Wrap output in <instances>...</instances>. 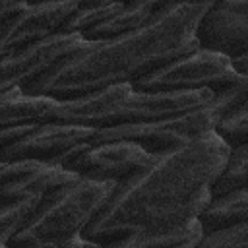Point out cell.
<instances>
[{
  "label": "cell",
  "mask_w": 248,
  "mask_h": 248,
  "mask_svg": "<svg viewBox=\"0 0 248 248\" xmlns=\"http://www.w3.org/2000/svg\"><path fill=\"white\" fill-rule=\"evenodd\" d=\"M229 153L225 138L209 130L155 155L143 170L116 184L81 236L95 246H114L132 231L157 232L200 217Z\"/></svg>",
  "instance_id": "6da1fadb"
},
{
  "label": "cell",
  "mask_w": 248,
  "mask_h": 248,
  "mask_svg": "<svg viewBox=\"0 0 248 248\" xmlns=\"http://www.w3.org/2000/svg\"><path fill=\"white\" fill-rule=\"evenodd\" d=\"M209 6L207 2H182L149 25L89 41L87 46L62 58L21 91L72 99L108 85L132 83L163 64L196 50V25Z\"/></svg>",
  "instance_id": "7a4b0ae2"
},
{
  "label": "cell",
  "mask_w": 248,
  "mask_h": 248,
  "mask_svg": "<svg viewBox=\"0 0 248 248\" xmlns=\"http://www.w3.org/2000/svg\"><path fill=\"white\" fill-rule=\"evenodd\" d=\"M118 182L79 180L43 196L31 219L17 231L6 246H95L81 236L95 213L108 200Z\"/></svg>",
  "instance_id": "3957f363"
},
{
  "label": "cell",
  "mask_w": 248,
  "mask_h": 248,
  "mask_svg": "<svg viewBox=\"0 0 248 248\" xmlns=\"http://www.w3.org/2000/svg\"><path fill=\"white\" fill-rule=\"evenodd\" d=\"M219 122H221V116H219L215 105L209 101L207 105H203L200 108L165 116V118L99 128V130H95L93 138L87 143L128 140V141L140 143L149 153L159 155V153L176 149L209 130H217Z\"/></svg>",
  "instance_id": "277c9868"
},
{
  "label": "cell",
  "mask_w": 248,
  "mask_h": 248,
  "mask_svg": "<svg viewBox=\"0 0 248 248\" xmlns=\"http://www.w3.org/2000/svg\"><path fill=\"white\" fill-rule=\"evenodd\" d=\"M240 76L242 74L236 72L231 58L198 46L196 50L163 64L147 76L138 78L132 81V87L145 93L186 89H211L217 93L234 85Z\"/></svg>",
  "instance_id": "5b68a950"
},
{
  "label": "cell",
  "mask_w": 248,
  "mask_h": 248,
  "mask_svg": "<svg viewBox=\"0 0 248 248\" xmlns=\"http://www.w3.org/2000/svg\"><path fill=\"white\" fill-rule=\"evenodd\" d=\"M153 157V153L136 141L114 140L103 143H79L52 163H58L85 178L122 182L143 170Z\"/></svg>",
  "instance_id": "8992f818"
},
{
  "label": "cell",
  "mask_w": 248,
  "mask_h": 248,
  "mask_svg": "<svg viewBox=\"0 0 248 248\" xmlns=\"http://www.w3.org/2000/svg\"><path fill=\"white\" fill-rule=\"evenodd\" d=\"M87 43L89 39H85L78 31H56L8 56H0L2 62L0 89L10 85H19L21 89H25L29 83L39 79L62 58L87 46Z\"/></svg>",
  "instance_id": "52a82bcc"
},
{
  "label": "cell",
  "mask_w": 248,
  "mask_h": 248,
  "mask_svg": "<svg viewBox=\"0 0 248 248\" xmlns=\"http://www.w3.org/2000/svg\"><path fill=\"white\" fill-rule=\"evenodd\" d=\"M81 0H41L31 2L16 17L2 21L0 56H8L62 29L66 19L79 8Z\"/></svg>",
  "instance_id": "ba28073f"
},
{
  "label": "cell",
  "mask_w": 248,
  "mask_h": 248,
  "mask_svg": "<svg viewBox=\"0 0 248 248\" xmlns=\"http://www.w3.org/2000/svg\"><path fill=\"white\" fill-rule=\"evenodd\" d=\"M0 203L21 196H45L52 190L68 186L81 176L58 163L39 159L0 161Z\"/></svg>",
  "instance_id": "9c48e42d"
},
{
  "label": "cell",
  "mask_w": 248,
  "mask_h": 248,
  "mask_svg": "<svg viewBox=\"0 0 248 248\" xmlns=\"http://www.w3.org/2000/svg\"><path fill=\"white\" fill-rule=\"evenodd\" d=\"M97 128L60 122H33L31 130L16 143L0 149V161L39 159L54 161L79 143H87Z\"/></svg>",
  "instance_id": "30bf717a"
},
{
  "label": "cell",
  "mask_w": 248,
  "mask_h": 248,
  "mask_svg": "<svg viewBox=\"0 0 248 248\" xmlns=\"http://www.w3.org/2000/svg\"><path fill=\"white\" fill-rule=\"evenodd\" d=\"M196 43L231 60L248 56V19L219 2L211 4L196 25Z\"/></svg>",
  "instance_id": "8fae6325"
},
{
  "label": "cell",
  "mask_w": 248,
  "mask_h": 248,
  "mask_svg": "<svg viewBox=\"0 0 248 248\" xmlns=\"http://www.w3.org/2000/svg\"><path fill=\"white\" fill-rule=\"evenodd\" d=\"M186 0H132L128 4H122V8L108 17L107 21L95 25L93 29L81 33L89 41H99V39H108L126 31L140 29L143 25H149L157 17H161L165 12L174 8L176 4H182Z\"/></svg>",
  "instance_id": "7c38bea8"
},
{
  "label": "cell",
  "mask_w": 248,
  "mask_h": 248,
  "mask_svg": "<svg viewBox=\"0 0 248 248\" xmlns=\"http://www.w3.org/2000/svg\"><path fill=\"white\" fill-rule=\"evenodd\" d=\"M205 229L200 221V217H192L186 223L157 231V232H145V231H132L124 238H120L114 246L116 248H145V246H170V248H194L203 238Z\"/></svg>",
  "instance_id": "4fadbf2b"
},
{
  "label": "cell",
  "mask_w": 248,
  "mask_h": 248,
  "mask_svg": "<svg viewBox=\"0 0 248 248\" xmlns=\"http://www.w3.org/2000/svg\"><path fill=\"white\" fill-rule=\"evenodd\" d=\"M205 232L248 221V186L211 196L209 203L200 215Z\"/></svg>",
  "instance_id": "5bb4252c"
},
{
  "label": "cell",
  "mask_w": 248,
  "mask_h": 248,
  "mask_svg": "<svg viewBox=\"0 0 248 248\" xmlns=\"http://www.w3.org/2000/svg\"><path fill=\"white\" fill-rule=\"evenodd\" d=\"M43 196L29 194L16 198L12 202L0 203V246H6L8 240L23 229V225L31 219L35 209L39 207Z\"/></svg>",
  "instance_id": "9a60e30c"
},
{
  "label": "cell",
  "mask_w": 248,
  "mask_h": 248,
  "mask_svg": "<svg viewBox=\"0 0 248 248\" xmlns=\"http://www.w3.org/2000/svg\"><path fill=\"white\" fill-rule=\"evenodd\" d=\"M240 186H248V141L231 145L229 159L217 180L209 186V190L211 196H217Z\"/></svg>",
  "instance_id": "2e32d148"
},
{
  "label": "cell",
  "mask_w": 248,
  "mask_h": 248,
  "mask_svg": "<svg viewBox=\"0 0 248 248\" xmlns=\"http://www.w3.org/2000/svg\"><path fill=\"white\" fill-rule=\"evenodd\" d=\"M83 2V0H81ZM122 8V4H97V6H87V4H79V8L66 19V23L62 25L60 31H78V33H85L89 29H93L95 25L107 21L108 17H112L118 10Z\"/></svg>",
  "instance_id": "e0dca14e"
},
{
  "label": "cell",
  "mask_w": 248,
  "mask_h": 248,
  "mask_svg": "<svg viewBox=\"0 0 248 248\" xmlns=\"http://www.w3.org/2000/svg\"><path fill=\"white\" fill-rule=\"evenodd\" d=\"M200 248H215V246H248V221L234 223L211 232H205L198 244Z\"/></svg>",
  "instance_id": "ac0fdd59"
},
{
  "label": "cell",
  "mask_w": 248,
  "mask_h": 248,
  "mask_svg": "<svg viewBox=\"0 0 248 248\" xmlns=\"http://www.w3.org/2000/svg\"><path fill=\"white\" fill-rule=\"evenodd\" d=\"M217 132L225 138V141L229 145H236L240 141H248V103L242 105L238 110L231 112L229 116H225L219 122Z\"/></svg>",
  "instance_id": "d6986e66"
},
{
  "label": "cell",
  "mask_w": 248,
  "mask_h": 248,
  "mask_svg": "<svg viewBox=\"0 0 248 248\" xmlns=\"http://www.w3.org/2000/svg\"><path fill=\"white\" fill-rule=\"evenodd\" d=\"M31 2L29 0H0V17L2 21H8L21 14Z\"/></svg>",
  "instance_id": "ffe728a7"
},
{
  "label": "cell",
  "mask_w": 248,
  "mask_h": 248,
  "mask_svg": "<svg viewBox=\"0 0 248 248\" xmlns=\"http://www.w3.org/2000/svg\"><path fill=\"white\" fill-rule=\"evenodd\" d=\"M219 4H223V6H227V8L234 10V12H238L240 16H244L248 19V0H221Z\"/></svg>",
  "instance_id": "44dd1931"
},
{
  "label": "cell",
  "mask_w": 248,
  "mask_h": 248,
  "mask_svg": "<svg viewBox=\"0 0 248 248\" xmlns=\"http://www.w3.org/2000/svg\"><path fill=\"white\" fill-rule=\"evenodd\" d=\"M232 66L236 68L238 74H248V56H242V58L232 60Z\"/></svg>",
  "instance_id": "7402d4cb"
},
{
  "label": "cell",
  "mask_w": 248,
  "mask_h": 248,
  "mask_svg": "<svg viewBox=\"0 0 248 248\" xmlns=\"http://www.w3.org/2000/svg\"><path fill=\"white\" fill-rule=\"evenodd\" d=\"M132 0H83L81 4H87V6H97V4H128Z\"/></svg>",
  "instance_id": "603a6c76"
},
{
  "label": "cell",
  "mask_w": 248,
  "mask_h": 248,
  "mask_svg": "<svg viewBox=\"0 0 248 248\" xmlns=\"http://www.w3.org/2000/svg\"><path fill=\"white\" fill-rule=\"evenodd\" d=\"M186 2H207V4H217L221 0H186Z\"/></svg>",
  "instance_id": "cb8c5ba5"
},
{
  "label": "cell",
  "mask_w": 248,
  "mask_h": 248,
  "mask_svg": "<svg viewBox=\"0 0 248 248\" xmlns=\"http://www.w3.org/2000/svg\"><path fill=\"white\" fill-rule=\"evenodd\" d=\"M29 2H41V0H29Z\"/></svg>",
  "instance_id": "d4e9b609"
}]
</instances>
